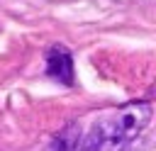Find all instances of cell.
<instances>
[{
  "label": "cell",
  "instance_id": "obj_1",
  "mask_svg": "<svg viewBox=\"0 0 156 151\" xmlns=\"http://www.w3.org/2000/svg\"><path fill=\"white\" fill-rule=\"evenodd\" d=\"M151 119V105L149 102H129L115 112L102 114L85 139H80L78 151H117L124 144H129Z\"/></svg>",
  "mask_w": 156,
  "mask_h": 151
},
{
  "label": "cell",
  "instance_id": "obj_2",
  "mask_svg": "<svg viewBox=\"0 0 156 151\" xmlns=\"http://www.w3.org/2000/svg\"><path fill=\"white\" fill-rule=\"evenodd\" d=\"M46 76L73 85V56L66 46H51L46 54Z\"/></svg>",
  "mask_w": 156,
  "mask_h": 151
},
{
  "label": "cell",
  "instance_id": "obj_3",
  "mask_svg": "<svg viewBox=\"0 0 156 151\" xmlns=\"http://www.w3.org/2000/svg\"><path fill=\"white\" fill-rule=\"evenodd\" d=\"M78 149H80V127L71 122L54 136L49 151H78Z\"/></svg>",
  "mask_w": 156,
  "mask_h": 151
}]
</instances>
